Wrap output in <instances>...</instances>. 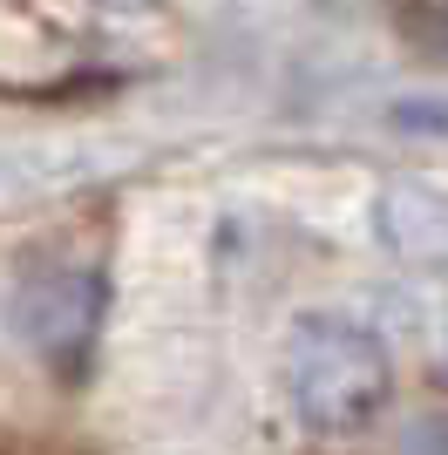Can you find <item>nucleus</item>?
Masks as SVG:
<instances>
[{
  "label": "nucleus",
  "mask_w": 448,
  "mask_h": 455,
  "mask_svg": "<svg viewBox=\"0 0 448 455\" xmlns=\"http://www.w3.org/2000/svg\"><path fill=\"white\" fill-rule=\"evenodd\" d=\"M394 361L380 333L347 313H306L285 333V395L313 435H354L388 408Z\"/></svg>",
  "instance_id": "f257e3e1"
},
{
  "label": "nucleus",
  "mask_w": 448,
  "mask_h": 455,
  "mask_svg": "<svg viewBox=\"0 0 448 455\" xmlns=\"http://www.w3.org/2000/svg\"><path fill=\"white\" fill-rule=\"evenodd\" d=\"M102 313H109V285L89 266H41L14 292V333L48 374H68V380L89 367Z\"/></svg>",
  "instance_id": "f03ea898"
},
{
  "label": "nucleus",
  "mask_w": 448,
  "mask_h": 455,
  "mask_svg": "<svg viewBox=\"0 0 448 455\" xmlns=\"http://www.w3.org/2000/svg\"><path fill=\"white\" fill-rule=\"evenodd\" d=\"M373 238L394 266L448 279V184H388L373 197Z\"/></svg>",
  "instance_id": "7ed1b4c3"
},
{
  "label": "nucleus",
  "mask_w": 448,
  "mask_h": 455,
  "mask_svg": "<svg viewBox=\"0 0 448 455\" xmlns=\"http://www.w3.org/2000/svg\"><path fill=\"white\" fill-rule=\"evenodd\" d=\"M401 35L448 55V0H401Z\"/></svg>",
  "instance_id": "20e7f679"
},
{
  "label": "nucleus",
  "mask_w": 448,
  "mask_h": 455,
  "mask_svg": "<svg viewBox=\"0 0 448 455\" xmlns=\"http://www.w3.org/2000/svg\"><path fill=\"white\" fill-rule=\"evenodd\" d=\"M401 455H448V408H428L401 428Z\"/></svg>",
  "instance_id": "39448f33"
}]
</instances>
